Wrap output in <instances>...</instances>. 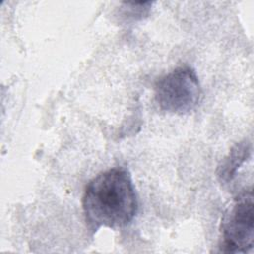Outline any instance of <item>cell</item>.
Segmentation results:
<instances>
[{
  "label": "cell",
  "mask_w": 254,
  "mask_h": 254,
  "mask_svg": "<svg viewBox=\"0 0 254 254\" xmlns=\"http://www.w3.org/2000/svg\"><path fill=\"white\" fill-rule=\"evenodd\" d=\"M253 223V193L250 188L235 198L222 219L221 251L245 253L251 250L254 243Z\"/></svg>",
  "instance_id": "cell-3"
},
{
  "label": "cell",
  "mask_w": 254,
  "mask_h": 254,
  "mask_svg": "<svg viewBox=\"0 0 254 254\" xmlns=\"http://www.w3.org/2000/svg\"><path fill=\"white\" fill-rule=\"evenodd\" d=\"M82 207L92 231L128 225L138 211V198L129 172L117 167L94 177L85 188Z\"/></svg>",
  "instance_id": "cell-1"
},
{
  "label": "cell",
  "mask_w": 254,
  "mask_h": 254,
  "mask_svg": "<svg viewBox=\"0 0 254 254\" xmlns=\"http://www.w3.org/2000/svg\"><path fill=\"white\" fill-rule=\"evenodd\" d=\"M251 155V143L243 141L237 143L223 159L217 169V178L223 184H229L237 176L238 169Z\"/></svg>",
  "instance_id": "cell-4"
},
{
  "label": "cell",
  "mask_w": 254,
  "mask_h": 254,
  "mask_svg": "<svg viewBox=\"0 0 254 254\" xmlns=\"http://www.w3.org/2000/svg\"><path fill=\"white\" fill-rule=\"evenodd\" d=\"M201 88L195 71L181 65L162 76L155 85V99L159 107L175 114H188L199 102Z\"/></svg>",
  "instance_id": "cell-2"
}]
</instances>
